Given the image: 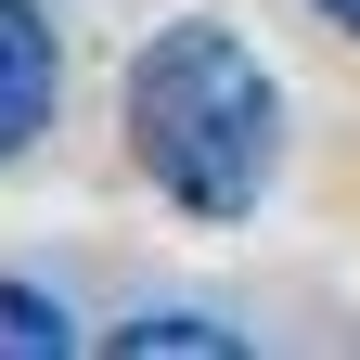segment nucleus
I'll use <instances>...</instances> for the list:
<instances>
[{"label":"nucleus","instance_id":"1","mask_svg":"<svg viewBox=\"0 0 360 360\" xmlns=\"http://www.w3.org/2000/svg\"><path fill=\"white\" fill-rule=\"evenodd\" d=\"M129 142L180 219H245L270 193V155H283V90L232 26L193 13L129 65Z\"/></svg>","mask_w":360,"mask_h":360},{"label":"nucleus","instance_id":"2","mask_svg":"<svg viewBox=\"0 0 360 360\" xmlns=\"http://www.w3.org/2000/svg\"><path fill=\"white\" fill-rule=\"evenodd\" d=\"M65 103V52H52V13L39 0H0V155H26Z\"/></svg>","mask_w":360,"mask_h":360},{"label":"nucleus","instance_id":"3","mask_svg":"<svg viewBox=\"0 0 360 360\" xmlns=\"http://www.w3.org/2000/svg\"><path fill=\"white\" fill-rule=\"evenodd\" d=\"M0 347H39V360H65V347H77V322H65L52 296H13V283H0Z\"/></svg>","mask_w":360,"mask_h":360},{"label":"nucleus","instance_id":"4","mask_svg":"<svg viewBox=\"0 0 360 360\" xmlns=\"http://www.w3.org/2000/svg\"><path fill=\"white\" fill-rule=\"evenodd\" d=\"M116 347H129V360H167V347H193V360H232L245 335H232V322H129Z\"/></svg>","mask_w":360,"mask_h":360},{"label":"nucleus","instance_id":"5","mask_svg":"<svg viewBox=\"0 0 360 360\" xmlns=\"http://www.w3.org/2000/svg\"><path fill=\"white\" fill-rule=\"evenodd\" d=\"M309 13H335V26H360V0H309Z\"/></svg>","mask_w":360,"mask_h":360}]
</instances>
